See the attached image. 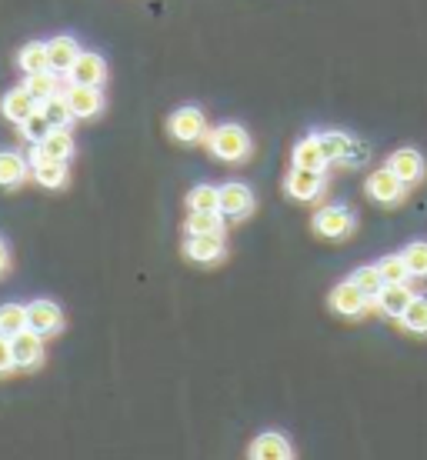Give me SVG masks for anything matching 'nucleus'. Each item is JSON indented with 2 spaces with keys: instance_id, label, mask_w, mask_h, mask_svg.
<instances>
[{
  "instance_id": "30",
  "label": "nucleus",
  "mask_w": 427,
  "mask_h": 460,
  "mask_svg": "<svg viewBox=\"0 0 427 460\" xmlns=\"http://www.w3.org/2000/svg\"><path fill=\"white\" fill-rule=\"evenodd\" d=\"M351 280H354V284H358V288L364 290L368 297H378V294H381V288L387 284V280H384V274H381V267H378V264L358 267V270L351 274Z\"/></svg>"
},
{
  "instance_id": "6",
  "label": "nucleus",
  "mask_w": 427,
  "mask_h": 460,
  "mask_svg": "<svg viewBox=\"0 0 427 460\" xmlns=\"http://www.w3.org/2000/svg\"><path fill=\"white\" fill-rule=\"evenodd\" d=\"M368 304H370V297L351 280V277L341 280V284L331 290V311H334L337 317H344V321H358V317H364Z\"/></svg>"
},
{
  "instance_id": "33",
  "label": "nucleus",
  "mask_w": 427,
  "mask_h": 460,
  "mask_svg": "<svg viewBox=\"0 0 427 460\" xmlns=\"http://www.w3.org/2000/svg\"><path fill=\"white\" fill-rule=\"evenodd\" d=\"M47 130H50V124H47V117L37 111V114H31L27 120L21 124V134L23 140H31V144H40V140L47 137Z\"/></svg>"
},
{
  "instance_id": "7",
  "label": "nucleus",
  "mask_w": 427,
  "mask_h": 460,
  "mask_svg": "<svg viewBox=\"0 0 427 460\" xmlns=\"http://www.w3.org/2000/svg\"><path fill=\"white\" fill-rule=\"evenodd\" d=\"M224 234H194V237H187L184 241V257L191 264H200V267H214L224 261Z\"/></svg>"
},
{
  "instance_id": "25",
  "label": "nucleus",
  "mask_w": 427,
  "mask_h": 460,
  "mask_svg": "<svg viewBox=\"0 0 427 460\" xmlns=\"http://www.w3.org/2000/svg\"><path fill=\"white\" fill-rule=\"evenodd\" d=\"M17 67L23 74H37V70H47V40H27L21 47V54H17Z\"/></svg>"
},
{
  "instance_id": "5",
  "label": "nucleus",
  "mask_w": 427,
  "mask_h": 460,
  "mask_svg": "<svg viewBox=\"0 0 427 460\" xmlns=\"http://www.w3.org/2000/svg\"><path fill=\"white\" fill-rule=\"evenodd\" d=\"M324 187H327V177H324V171L290 167L288 177H284V190H288V197H290V200H300V204L317 200V197L324 194Z\"/></svg>"
},
{
  "instance_id": "3",
  "label": "nucleus",
  "mask_w": 427,
  "mask_h": 460,
  "mask_svg": "<svg viewBox=\"0 0 427 460\" xmlns=\"http://www.w3.org/2000/svg\"><path fill=\"white\" fill-rule=\"evenodd\" d=\"M167 130H171V137L177 140V144H204V134H208V114L200 111V107L194 104H184L177 107L171 114V120H167Z\"/></svg>"
},
{
  "instance_id": "10",
  "label": "nucleus",
  "mask_w": 427,
  "mask_h": 460,
  "mask_svg": "<svg viewBox=\"0 0 427 460\" xmlns=\"http://www.w3.org/2000/svg\"><path fill=\"white\" fill-rule=\"evenodd\" d=\"M13 344V364L17 370H37L44 364V337L31 331V327H23L21 334L11 337Z\"/></svg>"
},
{
  "instance_id": "36",
  "label": "nucleus",
  "mask_w": 427,
  "mask_h": 460,
  "mask_svg": "<svg viewBox=\"0 0 427 460\" xmlns=\"http://www.w3.org/2000/svg\"><path fill=\"white\" fill-rule=\"evenodd\" d=\"M7 267H11V251H7V241L0 237V274H4Z\"/></svg>"
},
{
  "instance_id": "35",
  "label": "nucleus",
  "mask_w": 427,
  "mask_h": 460,
  "mask_svg": "<svg viewBox=\"0 0 427 460\" xmlns=\"http://www.w3.org/2000/svg\"><path fill=\"white\" fill-rule=\"evenodd\" d=\"M368 157H370L368 144L354 140V144H351V150H347V157H344V167H360V164H368Z\"/></svg>"
},
{
  "instance_id": "32",
  "label": "nucleus",
  "mask_w": 427,
  "mask_h": 460,
  "mask_svg": "<svg viewBox=\"0 0 427 460\" xmlns=\"http://www.w3.org/2000/svg\"><path fill=\"white\" fill-rule=\"evenodd\" d=\"M401 253H405V261H407V267H411V274H414V277H427V241L407 243Z\"/></svg>"
},
{
  "instance_id": "9",
  "label": "nucleus",
  "mask_w": 427,
  "mask_h": 460,
  "mask_svg": "<svg viewBox=\"0 0 427 460\" xmlns=\"http://www.w3.org/2000/svg\"><path fill=\"white\" fill-rule=\"evenodd\" d=\"M31 173H34V181L47 190H60V187H67V161H54V157H47L44 150L37 147L31 150Z\"/></svg>"
},
{
  "instance_id": "34",
  "label": "nucleus",
  "mask_w": 427,
  "mask_h": 460,
  "mask_svg": "<svg viewBox=\"0 0 427 460\" xmlns=\"http://www.w3.org/2000/svg\"><path fill=\"white\" fill-rule=\"evenodd\" d=\"M11 370H17V364H13V344L7 334H0V377L11 374Z\"/></svg>"
},
{
  "instance_id": "27",
  "label": "nucleus",
  "mask_w": 427,
  "mask_h": 460,
  "mask_svg": "<svg viewBox=\"0 0 427 460\" xmlns=\"http://www.w3.org/2000/svg\"><path fill=\"white\" fill-rule=\"evenodd\" d=\"M40 114L47 117L50 127H70L74 111H70V104H67V93H54V97L40 101Z\"/></svg>"
},
{
  "instance_id": "28",
  "label": "nucleus",
  "mask_w": 427,
  "mask_h": 460,
  "mask_svg": "<svg viewBox=\"0 0 427 460\" xmlns=\"http://www.w3.org/2000/svg\"><path fill=\"white\" fill-rule=\"evenodd\" d=\"M23 327H27V307L11 300V304H0V334H21Z\"/></svg>"
},
{
  "instance_id": "2",
  "label": "nucleus",
  "mask_w": 427,
  "mask_h": 460,
  "mask_svg": "<svg viewBox=\"0 0 427 460\" xmlns=\"http://www.w3.org/2000/svg\"><path fill=\"white\" fill-rule=\"evenodd\" d=\"M311 230L321 241H347L358 230V217L347 204H327L311 217Z\"/></svg>"
},
{
  "instance_id": "13",
  "label": "nucleus",
  "mask_w": 427,
  "mask_h": 460,
  "mask_svg": "<svg viewBox=\"0 0 427 460\" xmlns=\"http://www.w3.org/2000/svg\"><path fill=\"white\" fill-rule=\"evenodd\" d=\"M387 167H391L401 181H405L407 187H414L424 181V173H427V164H424V154L414 147H401V150H394L391 157H387Z\"/></svg>"
},
{
  "instance_id": "29",
  "label": "nucleus",
  "mask_w": 427,
  "mask_h": 460,
  "mask_svg": "<svg viewBox=\"0 0 427 460\" xmlns=\"http://www.w3.org/2000/svg\"><path fill=\"white\" fill-rule=\"evenodd\" d=\"M378 267H381V274L387 284H407V280L414 277L405 261V253H384L381 261H378Z\"/></svg>"
},
{
  "instance_id": "8",
  "label": "nucleus",
  "mask_w": 427,
  "mask_h": 460,
  "mask_svg": "<svg viewBox=\"0 0 427 460\" xmlns=\"http://www.w3.org/2000/svg\"><path fill=\"white\" fill-rule=\"evenodd\" d=\"M254 208H257V197L244 181H231V184L220 187V214L224 217L244 220L254 214Z\"/></svg>"
},
{
  "instance_id": "16",
  "label": "nucleus",
  "mask_w": 427,
  "mask_h": 460,
  "mask_svg": "<svg viewBox=\"0 0 427 460\" xmlns=\"http://www.w3.org/2000/svg\"><path fill=\"white\" fill-rule=\"evenodd\" d=\"M67 104L74 117H97L104 111V93L91 84H74V87H67Z\"/></svg>"
},
{
  "instance_id": "4",
  "label": "nucleus",
  "mask_w": 427,
  "mask_h": 460,
  "mask_svg": "<svg viewBox=\"0 0 427 460\" xmlns=\"http://www.w3.org/2000/svg\"><path fill=\"white\" fill-rule=\"evenodd\" d=\"M364 194H368L374 204H381V208H397L407 197V184L391 171V167H378V171L368 173Z\"/></svg>"
},
{
  "instance_id": "19",
  "label": "nucleus",
  "mask_w": 427,
  "mask_h": 460,
  "mask_svg": "<svg viewBox=\"0 0 427 460\" xmlns=\"http://www.w3.org/2000/svg\"><path fill=\"white\" fill-rule=\"evenodd\" d=\"M31 173V161H23L17 150H0V187L11 190V187H21Z\"/></svg>"
},
{
  "instance_id": "11",
  "label": "nucleus",
  "mask_w": 427,
  "mask_h": 460,
  "mask_svg": "<svg viewBox=\"0 0 427 460\" xmlns=\"http://www.w3.org/2000/svg\"><path fill=\"white\" fill-rule=\"evenodd\" d=\"M27 327L37 331L40 337H54L64 327V311H60L54 300H34L27 304Z\"/></svg>"
},
{
  "instance_id": "21",
  "label": "nucleus",
  "mask_w": 427,
  "mask_h": 460,
  "mask_svg": "<svg viewBox=\"0 0 427 460\" xmlns=\"http://www.w3.org/2000/svg\"><path fill=\"white\" fill-rule=\"evenodd\" d=\"M37 147L44 150L47 157H54V161H70V157H74V137H70V127H50V130H47V137L40 140Z\"/></svg>"
},
{
  "instance_id": "26",
  "label": "nucleus",
  "mask_w": 427,
  "mask_h": 460,
  "mask_svg": "<svg viewBox=\"0 0 427 460\" xmlns=\"http://www.w3.org/2000/svg\"><path fill=\"white\" fill-rule=\"evenodd\" d=\"M187 210L191 214H204V210H220V187L214 184H197L187 194Z\"/></svg>"
},
{
  "instance_id": "31",
  "label": "nucleus",
  "mask_w": 427,
  "mask_h": 460,
  "mask_svg": "<svg viewBox=\"0 0 427 460\" xmlns=\"http://www.w3.org/2000/svg\"><path fill=\"white\" fill-rule=\"evenodd\" d=\"M401 323H405V331H411V334L427 337V297H414V304L405 311Z\"/></svg>"
},
{
  "instance_id": "20",
  "label": "nucleus",
  "mask_w": 427,
  "mask_h": 460,
  "mask_svg": "<svg viewBox=\"0 0 427 460\" xmlns=\"http://www.w3.org/2000/svg\"><path fill=\"white\" fill-rule=\"evenodd\" d=\"M290 161H294V167H307V171H327V167H331L327 157H324L321 137H317V134L298 140V147H294V154H290Z\"/></svg>"
},
{
  "instance_id": "24",
  "label": "nucleus",
  "mask_w": 427,
  "mask_h": 460,
  "mask_svg": "<svg viewBox=\"0 0 427 460\" xmlns=\"http://www.w3.org/2000/svg\"><path fill=\"white\" fill-rule=\"evenodd\" d=\"M224 224H227V217L220 210H204V214H191L184 220V234L187 237H194V234H224Z\"/></svg>"
},
{
  "instance_id": "17",
  "label": "nucleus",
  "mask_w": 427,
  "mask_h": 460,
  "mask_svg": "<svg viewBox=\"0 0 427 460\" xmlns=\"http://www.w3.org/2000/svg\"><path fill=\"white\" fill-rule=\"evenodd\" d=\"M77 54H81V44H77L74 34H58L47 40V64H50V70H58V74H67L70 64L77 60Z\"/></svg>"
},
{
  "instance_id": "14",
  "label": "nucleus",
  "mask_w": 427,
  "mask_h": 460,
  "mask_svg": "<svg viewBox=\"0 0 427 460\" xmlns=\"http://www.w3.org/2000/svg\"><path fill=\"white\" fill-rule=\"evenodd\" d=\"M37 111H40V101H37L34 93L27 91L23 84L21 87H11V91L4 93V101H0V114L17 127H21L31 114H37Z\"/></svg>"
},
{
  "instance_id": "15",
  "label": "nucleus",
  "mask_w": 427,
  "mask_h": 460,
  "mask_svg": "<svg viewBox=\"0 0 427 460\" xmlns=\"http://www.w3.org/2000/svg\"><path fill=\"white\" fill-rule=\"evenodd\" d=\"M247 457L251 460H290L294 457V444H290L284 434H278V430H264V434L247 447Z\"/></svg>"
},
{
  "instance_id": "23",
  "label": "nucleus",
  "mask_w": 427,
  "mask_h": 460,
  "mask_svg": "<svg viewBox=\"0 0 427 460\" xmlns=\"http://www.w3.org/2000/svg\"><path fill=\"white\" fill-rule=\"evenodd\" d=\"M23 87L34 93L37 101H47V97H54V93H64L60 91V74L58 70H37V74H27V81Z\"/></svg>"
},
{
  "instance_id": "22",
  "label": "nucleus",
  "mask_w": 427,
  "mask_h": 460,
  "mask_svg": "<svg viewBox=\"0 0 427 460\" xmlns=\"http://www.w3.org/2000/svg\"><path fill=\"white\" fill-rule=\"evenodd\" d=\"M317 137H321V150L324 157H327V164H344L347 150L354 144L351 134H344V130H321Z\"/></svg>"
},
{
  "instance_id": "18",
  "label": "nucleus",
  "mask_w": 427,
  "mask_h": 460,
  "mask_svg": "<svg viewBox=\"0 0 427 460\" xmlns=\"http://www.w3.org/2000/svg\"><path fill=\"white\" fill-rule=\"evenodd\" d=\"M414 290L407 288V284H384L381 294H378V307H381L387 317H394V321H401L405 317V311L414 304Z\"/></svg>"
},
{
  "instance_id": "12",
  "label": "nucleus",
  "mask_w": 427,
  "mask_h": 460,
  "mask_svg": "<svg viewBox=\"0 0 427 460\" xmlns=\"http://www.w3.org/2000/svg\"><path fill=\"white\" fill-rule=\"evenodd\" d=\"M70 84H91V87H104L107 81V60L93 50H81L77 60L67 70Z\"/></svg>"
},
{
  "instance_id": "1",
  "label": "nucleus",
  "mask_w": 427,
  "mask_h": 460,
  "mask_svg": "<svg viewBox=\"0 0 427 460\" xmlns=\"http://www.w3.org/2000/svg\"><path fill=\"white\" fill-rule=\"evenodd\" d=\"M204 147L224 164H244V161H251L254 140L247 134V127L234 124V120H224V124L210 127L208 134H204Z\"/></svg>"
}]
</instances>
